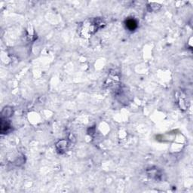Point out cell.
Returning <instances> with one entry per match:
<instances>
[{"instance_id": "1", "label": "cell", "mask_w": 193, "mask_h": 193, "mask_svg": "<svg viewBox=\"0 0 193 193\" xmlns=\"http://www.w3.org/2000/svg\"><path fill=\"white\" fill-rule=\"evenodd\" d=\"M125 25H126V27L131 31L135 30L137 26V23L136 20H134V19H128L125 21Z\"/></svg>"}]
</instances>
